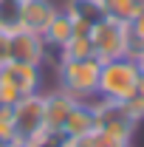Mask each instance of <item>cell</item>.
Wrapping results in <instances>:
<instances>
[{
    "label": "cell",
    "mask_w": 144,
    "mask_h": 147,
    "mask_svg": "<svg viewBox=\"0 0 144 147\" xmlns=\"http://www.w3.org/2000/svg\"><path fill=\"white\" fill-rule=\"evenodd\" d=\"M11 59V48H9V34H0V65H6Z\"/></svg>",
    "instance_id": "cell-19"
},
{
    "label": "cell",
    "mask_w": 144,
    "mask_h": 147,
    "mask_svg": "<svg viewBox=\"0 0 144 147\" xmlns=\"http://www.w3.org/2000/svg\"><path fill=\"white\" fill-rule=\"evenodd\" d=\"M0 79L11 82L23 96L26 93H37V91H42V65L9 59L6 65H0Z\"/></svg>",
    "instance_id": "cell-7"
},
{
    "label": "cell",
    "mask_w": 144,
    "mask_h": 147,
    "mask_svg": "<svg viewBox=\"0 0 144 147\" xmlns=\"http://www.w3.org/2000/svg\"><path fill=\"white\" fill-rule=\"evenodd\" d=\"M139 65H141V71H144V54H141V59H139Z\"/></svg>",
    "instance_id": "cell-22"
},
{
    "label": "cell",
    "mask_w": 144,
    "mask_h": 147,
    "mask_svg": "<svg viewBox=\"0 0 144 147\" xmlns=\"http://www.w3.org/2000/svg\"><path fill=\"white\" fill-rule=\"evenodd\" d=\"M42 108H45V96H42V91L20 96V102L11 108L14 139H20V142H34L37 136L45 133V125H42V116H45V113H42Z\"/></svg>",
    "instance_id": "cell-5"
},
{
    "label": "cell",
    "mask_w": 144,
    "mask_h": 147,
    "mask_svg": "<svg viewBox=\"0 0 144 147\" xmlns=\"http://www.w3.org/2000/svg\"><path fill=\"white\" fill-rule=\"evenodd\" d=\"M96 110V130L108 139L110 144L133 142L139 133V122L124 110L122 102H105V99H90Z\"/></svg>",
    "instance_id": "cell-3"
},
{
    "label": "cell",
    "mask_w": 144,
    "mask_h": 147,
    "mask_svg": "<svg viewBox=\"0 0 144 147\" xmlns=\"http://www.w3.org/2000/svg\"><path fill=\"white\" fill-rule=\"evenodd\" d=\"M45 96V108H42V125H45V133H51V136H62V125H65V119L71 116V110L76 108V102L79 99H73L68 91H62V88H48V91H42Z\"/></svg>",
    "instance_id": "cell-6"
},
{
    "label": "cell",
    "mask_w": 144,
    "mask_h": 147,
    "mask_svg": "<svg viewBox=\"0 0 144 147\" xmlns=\"http://www.w3.org/2000/svg\"><path fill=\"white\" fill-rule=\"evenodd\" d=\"M141 76V65L130 57L108 59L99 68V85H96V99L105 102H124L133 96L136 85Z\"/></svg>",
    "instance_id": "cell-2"
},
{
    "label": "cell",
    "mask_w": 144,
    "mask_h": 147,
    "mask_svg": "<svg viewBox=\"0 0 144 147\" xmlns=\"http://www.w3.org/2000/svg\"><path fill=\"white\" fill-rule=\"evenodd\" d=\"M96 130V110L90 102H76L71 116L62 125V139H88Z\"/></svg>",
    "instance_id": "cell-11"
},
{
    "label": "cell",
    "mask_w": 144,
    "mask_h": 147,
    "mask_svg": "<svg viewBox=\"0 0 144 147\" xmlns=\"http://www.w3.org/2000/svg\"><path fill=\"white\" fill-rule=\"evenodd\" d=\"M0 147H9V142H0Z\"/></svg>",
    "instance_id": "cell-23"
},
{
    "label": "cell",
    "mask_w": 144,
    "mask_h": 147,
    "mask_svg": "<svg viewBox=\"0 0 144 147\" xmlns=\"http://www.w3.org/2000/svg\"><path fill=\"white\" fill-rule=\"evenodd\" d=\"M20 96L23 93L11 85V82H6V79H0V105H6V108H14L20 102Z\"/></svg>",
    "instance_id": "cell-18"
},
{
    "label": "cell",
    "mask_w": 144,
    "mask_h": 147,
    "mask_svg": "<svg viewBox=\"0 0 144 147\" xmlns=\"http://www.w3.org/2000/svg\"><path fill=\"white\" fill-rule=\"evenodd\" d=\"M124 105V110L141 125L144 122V71H141V76H139V85H136V91H133V96L130 99H124L122 102Z\"/></svg>",
    "instance_id": "cell-16"
},
{
    "label": "cell",
    "mask_w": 144,
    "mask_h": 147,
    "mask_svg": "<svg viewBox=\"0 0 144 147\" xmlns=\"http://www.w3.org/2000/svg\"><path fill=\"white\" fill-rule=\"evenodd\" d=\"M54 68V85L68 91L73 99L79 102H90L96 99V85H99V68L102 62L96 57H85V59H57Z\"/></svg>",
    "instance_id": "cell-1"
},
{
    "label": "cell",
    "mask_w": 144,
    "mask_h": 147,
    "mask_svg": "<svg viewBox=\"0 0 144 147\" xmlns=\"http://www.w3.org/2000/svg\"><path fill=\"white\" fill-rule=\"evenodd\" d=\"M127 28H130V42H127V57L130 59H141L144 54V6L127 20Z\"/></svg>",
    "instance_id": "cell-12"
},
{
    "label": "cell",
    "mask_w": 144,
    "mask_h": 147,
    "mask_svg": "<svg viewBox=\"0 0 144 147\" xmlns=\"http://www.w3.org/2000/svg\"><path fill=\"white\" fill-rule=\"evenodd\" d=\"M85 57H93V42H90V34H73L65 48L59 51L57 59H85Z\"/></svg>",
    "instance_id": "cell-13"
},
{
    "label": "cell",
    "mask_w": 144,
    "mask_h": 147,
    "mask_svg": "<svg viewBox=\"0 0 144 147\" xmlns=\"http://www.w3.org/2000/svg\"><path fill=\"white\" fill-rule=\"evenodd\" d=\"M62 9H65L68 17L73 20V31H76V34H90V28H93L99 20L108 17L102 0H65Z\"/></svg>",
    "instance_id": "cell-10"
},
{
    "label": "cell",
    "mask_w": 144,
    "mask_h": 147,
    "mask_svg": "<svg viewBox=\"0 0 144 147\" xmlns=\"http://www.w3.org/2000/svg\"><path fill=\"white\" fill-rule=\"evenodd\" d=\"M113 147H136L133 142H119V144H113Z\"/></svg>",
    "instance_id": "cell-21"
},
{
    "label": "cell",
    "mask_w": 144,
    "mask_h": 147,
    "mask_svg": "<svg viewBox=\"0 0 144 147\" xmlns=\"http://www.w3.org/2000/svg\"><path fill=\"white\" fill-rule=\"evenodd\" d=\"M9 48H11V59H20V62L42 65L48 59V48H45L42 37L31 34V31H23V28L9 34Z\"/></svg>",
    "instance_id": "cell-9"
},
{
    "label": "cell",
    "mask_w": 144,
    "mask_h": 147,
    "mask_svg": "<svg viewBox=\"0 0 144 147\" xmlns=\"http://www.w3.org/2000/svg\"><path fill=\"white\" fill-rule=\"evenodd\" d=\"M9 147H31V142H20V139H14V142H9Z\"/></svg>",
    "instance_id": "cell-20"
},
{
    "label": "cell",
    "mask_w": 144,
    "mask_h": 147,
    "mask_svg": "<svg viewBox=\"0 0 144 147\" xmlns=\"http://www.w3.org/2000/svg\"><path fill=\"white\" fill-rule=\"evenodd\" d=\"M90 42H93V57L99 62L127 57V42H130V28L127 23L113 17H102L90 28Z\"/></svg>",
    "instance_id": "cell-4"
},
{
    "label": "cell",
    "mask_w": 144,
    "mask_h": 147,
    "mask_svg": "<svg viewBox=\"0 0 144 147\" xmlns=\"http://www.w3.org/2000/svg\"><path fill=\"white\" fill-rule=\"evenodd\" d=\"M20 31V0H0V34Z\"/></svg>",
    "instance_id": "cell-14"
},
{
    "label": "cell",
    "mask_w": 144,
    "mask_h": 147,
    "mask_svg": "<svg viewBox=\"0 0 144 147\" xmlns=\"http://www.w3.org/2000/svg\"><path fill=\"white\" fill-rule=\"evenodd\" d=\"M0 142H14V119L6 105H0Z\"/></svg>",
    "instance_id": "cell-17"
},
{
    "label": "cell",
    "mask_w": 144,
    "mask_h": 147,
    "mask_svg": "<svg viewBox=\"0 0 144 147\" xmlns=\"http://www.w3.org/2000/svg\"><path fill=\"white\" fill-rule=\"evenodd\" d=\"M20 3H23V0H20Z\"/></svg>",
    "instance_id": "cell-24"
},
{
    "label": "cell",
    "mask_w": 144,
    "mask_h": 147,
    "mask_svg": "<svg viewBox=\"0 0 144 147\" xmlns=\"http://www.w3.org/2000/svg\"><path fill=\"white\" fill-rule=\"evenodd\" d=\"M102 6H105V14H108V17L122 20V23H127V20L141 9L139 0H102Z\"/></svg>",
    "instance_id": "cell-15"
},
{
    "label": "cell",
    "mask_w": 144,
    "mask_h": 147,
    "mask_svg": "<svg viewBox=\"0 0 144 147\" xmlns=\"http://www.w3.org/2000/svg\"><path fill=\"white\" fill-rule=\"evenodd\" d=\"M59 9L62 6H57L54 0H23L20 3V28L42 37Z\"/></svg>",
    "instance_id": "cell-8"
}]
</instances>
